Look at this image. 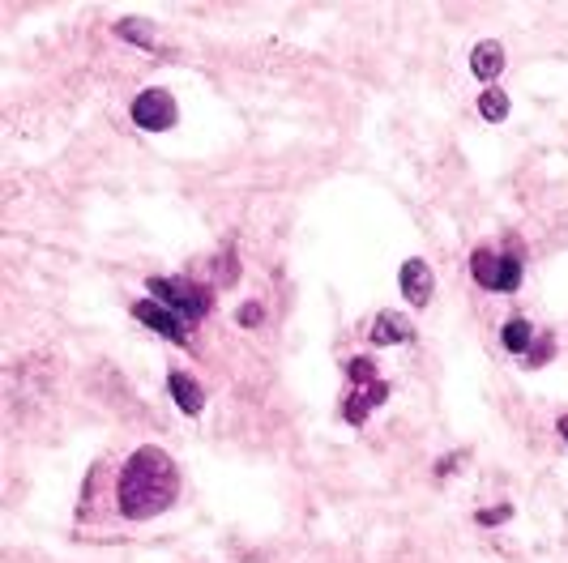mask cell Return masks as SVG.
<instances>
[{
	"label": "cell",
	"instance_id": "cell-1",
	"mask_svg": "<svg viewBox=\"0 0 568 563\" xmlns=\"http://www.w3.org/2000/svg\"><path fill=\"white\" fill-rule=\"evenodd\" d=\"M176 491H180V474H176V461H171L159 444H146L124 461L120 482H116V500L120 512L129 521H154L176 504Z\"/></svg>",
	"mask_w": 568,
	"mask_h": 563
},
{
	"label": "cell",
	"instance_id": "cell-2",
	"mask_svg": "<svg viewBox=\"0 0 568 563\" xmlns=\"http://www.w3.org/2000/svg\"><path fill=\"white\" fill-rule=\"evenodd\" d=\"M146 286H150V295H159L163 308H171L184 320H201V316H210V308H214V295L205 291V286L188 282V278H150Z\"/></svg>",
	"mask_w": 568,
	"mask_h": 563
},
{
	"label": "cell",
	"instance_id": "cell-3",
	"mask_svg": "<svg viewBox=\"0 0 568 563\" xmlns=\"http://www.w3.org/2000/svg\"><path fill=\"white\" fill-rule=\"evenodd\" d=\"M176 120H180L176 99H171L163 86H150V90H141L133 99V124L146 128V133H167Z\"/></svg>",
	"mask_w": 568,
	"mask_h": 563
},
{
	"label": "cell",
	"instance_id": "cell-4",
	"mask_svg": "<svg viewBox=\"0 0 568 563\" xmlns=\"http://www.w3.org/2000/svg\"><path fill=\"white\" fill-rule=\"evenodd\" d=\"M133 316H137L146 329L159 333V337H171L176 346H184V342H188V329H184L188 320H184V316H176L171 308H163L159 299H137V303H133Z\"/></svg>",
	"mask_w": 568,
	"mask_h": 563
},
{
	"label": "cell",
	"instance_id": "cell-5",
	"mask_svg": "<svg viewBox=\"0 0 568 563\" xmlns=\"http://www.w3.org/2000/svg\"><path fill=\"white\" fill-rule=\"evenodd\" d=\"M398 282H402V295L415 303V308H428V299H432V291H436V278H432L428 261L410 256V261L402 265V273H398Z\"/></svg>",
	"mask_w": 568,
	"mask_h": 563
},
{
	"label": "cell",
	"instance_id": "cell-6",
	"mask_svg": "<svg viewBox=\"0 0 568 563\" xmlns=\"http://www.w3.org/2000/svg\"><path fill=\"white\" fill-rule=\"evenodd\" d=\"M385 397H389V384H385V380L359 384V389L342 401V418H346V423H351V427H359V423H364V418H368V410H372V406H381Z\"/></svg>",
	"mask_w": 568,
	"mask_h": 563
},
{
	"label": "cell",
	"instance_id": "cell-7",
	"mask_svg": "<svg viewBox=\"0 0 568 563\" xmlns=\"http://www.w3.org/2000/svg\"><path fill=\"white\" fill-rule=\"evenodd\" d=\"M470 73H475L479 82H496V77L504 73V47L496 39L475 43V52H470Z\"/></svg>",
	"mask_w": 568,
	"mask_h": 563
},
{
	"label": "cell",
	"instance_id": "cell-8",
	"mask_svg": "<svg viewBox=\"0 0 568 563\" xmlns=\"http://www.w3.org/2000/svg\"><path fill=\"white\" fill-rule=\"evenodd\" d=\"M410 320L402 316V312H381L372 320V329H368V337L376 346H402V342H410Z\"/></svg>",
	"mask_w": 568,
	"mask_h": 563
},
{
	"label": "cell",
	"instance_id": "cell-9",
	"mask_svg": "<svg viewBox=\"0 0 568 563\" xmlns=\"http://www.w3.org/2000/svg\"><path fill=\"white\" fill-rule=\"evenodd\" d=\"M167 389H171V397H176V406L188 414V418H197L201 410H205V393H201V384L188 376V372H171L167 376Z\"/></svg>",
	"mask_w": 568,
	"mask_h": 563
},
{
	"label": "cell",
	"instance_id": "cell-10",
	"mask_svg": "<svg viewBox=\"0 0 568 563\" xmlns=\"http://www.w3.org/2000/svg\"><path fill=\"white\" fill-rule=\"evenodd\" d=\"M470 273H475V282L487 286V291H500V273H504V256L492 252V248H475L470 256Z\"/></svg>",
	"mask_w": 568,
	"mask_h": 563
},
{
	"label": "cell",
	"instance_id": "cell-11",
	"mask_svg": "<svg viewBox=\"0 0 568 563\" xmlns=\"http://www.w3.org/2000/svg\"><path fill=\"white\" fill-rule=\"evenodd\" d=\"M500 342H504V350H513V355H522V359H526V350L534 346V329H530V320H526V316L504 320Z\"/></svg>",
	"mask_w": 568,
	"mask_h": 563
},
{
	"label": "cell",
	"instance_id": "cell-12",
	"mask_svg": "<svg viewBox=\"0 0 568 563\" xmlns=\"http://www.w3.org/2000/svg\"><path fill=\"white\" fill-rule=\"evenodd\" d=\"M479 116H483L487 124H500L504 116H509V94H504L500 86L479 90Z\"/></svg>",
	"mask_w": 568,
	"mask_h": 563
},
{
	"label": "cell",
	"instance_id": "cell-13",
	"mask_svg": "<svg viewBox=\"0 0 568 563\" xmlns=\"http://www.w3.org/2000/svg\"><path fill=\"white\" fill-rule=\"evenodd\" d=\"M116 35H120L124 43H137V47H154V26H150L146 18H124V22H116Z\"/></svg>",
	"mask_w": 568,
	"mask_h": 563
},
{
	"label": "cell",
	"instance_id": "cell-14",
	"mask_svg": "<svg viewBox=\"0 0 568 563\" xmlns=\"http://www.w3.org/2000/svg\"><path fill=\"white\" fill-rule=\"evenodd\" d=\"M522 286V261L513 252H504V273H500V291H517Z\"/></svg>",
	"mask_w": 568,
	"mask_h": 563
},
{
	"label": "cell",
	"instance_id": "cell-15",
	"mask_svg": "<svg viewBox=\"0 0 568 563\" xmlns=\"http://www.w3.org/2000/svg\"><path fill=\"white\" fill-rule=\"evenodd\" d=\"M551 355H556V342L551 337H534V346L526 350V367H543Z\"/></svg>",
	"mask_w": 568,
	"mask_h": 563
},
{
	"label": "cell",
	"instance_id": "cell-16",
	"mask_svg": "<svg viewBox=\"0 0 568 563\" xmlns=\"http://www.w3.org/2000/svg\"><path fill=\"white\" fill-rule=\"evenodd\" d=\"M346 376H351L355 389H359V384H372L376 380V363L372 359H351V363H346Z\"/></svg>",
	"mask_w": 568,
	"mask_h": 563
},
{
	"label": "cell",
	"instance_id": "cell-17",
	"mask_svg": "<svg viewBox=\"0 0 568 563\" xmlns=\"http://www.w3.org/2000/svg\"><path fill=\"white\" fill-rule=\"evenodd\" d=\"M261 303H244V308H240V325H261Z\"/></svg>",
	"mask_w": 568,
	"mask_h": 563
},
{
	"label": "cell",
	"instance_id": "cell-18",
	"mask_svg": "<svg viewBox=\"0 0 568 563\" xmlns=\"http://www.w3.org/2000/svg\"><path fill=\"white\" fill-rule=\"evenodd\" d=\"M504 517H509V504H504V508H492V512H483V525H496V521H504Z\"/></svg>",
	"mask_w": 568,
	"mask_h": 563
},
{
	"label": "cell",
	"instance_id": "cell-19",
	"mask_svg": "<svg viewBox=\"0 0 568 563\" xmlns=\"http://www.w3.org/2000/svg\"><path fill=\"white\" fill-rule=\"evenodd\" d=\"M556 427H560V436L568 440V414H560V423H556Z\"/></svg>",
	"mask_w": 568,
	"mask_h": 563
}]
</instances>
